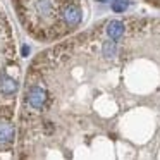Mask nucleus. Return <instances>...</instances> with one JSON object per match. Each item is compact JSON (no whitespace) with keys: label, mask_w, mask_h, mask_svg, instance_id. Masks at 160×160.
<instances>
[{"label":"nucleus","mask_w":160,"mask_h":160,"mask_svg":"<svg viewBox=\"0 0 160 160\" xmlns=\"http://www.w3.org/2000/svg\"><path fill=\"white\" fill-rule=\"evenodd\" d=\"M14 139V129L11 124L7 122H2L0 124V145H9Z\"/></svg>","instance_id":"6"},{"label":"nucleus","mask_w":160,"mask_h":160,"mask_svg":"<svg viewBox=\"0 0 160 160\" xmlns=\"http://www.w3.org/2000/svg\"><path fill=\"white\" fill-rule=\"evenodd\" d=\"M66 0H16L19 18L29 31L40 38L55 35L60 24V9Z\"/></svg>","instance_id":"1"},{"label":"nucleus","mask_w":160,"mask_h":160,"mask_svg":"<svg viewBox=\"0 0 160 160\" xmlns=\"http://www.w3.org/2000/svg\"><path fill=\"white\" fill-rule=\"evenodd\" d=\"M81 19H83L81 7L72 0H66L62 9H60V26L66 29H72L76 26H79Z\"/></svg>","instance_id":"2"},{"label":"nucleus","mask_w":160,"mask_h":160,"mask_svg":"<svg viewBox=\"0 0 160 160\" xmlns=\"http://www.w3.org/2000/svg\"><path fill=\"white\" fill-rule=\"evenodd\" d=\"M126 31V24L122 21H110L107 24V35L110 40H119Z\"/></svg>","instance_id":"5"},{"label":"nucleus","mask_w":160,"mask_h":160,"mask_svg":"<svg viewBox=\"0 0 160 160\" xmlns=\"http://www.w3.org/2000/svg\"><path fill=\"white\" fill-rule=\"evenodd\" d=\"M28 53H29V47H22V55H28Z\"/></svg>","instance_id":"9"},{"label":"nucleus","mask_w":160,"mask_h":160,"mask_svg":"<svg viewBox=\"0 0 160 160\" xmlns=\"http://www.w3.org/2000/svg\"><path fill=\"white\" fill-rule=\"evenodd\" d=\"M26 102L29 103V107L35 108V110H42L43 107L48 102V91H47L45 86L42 84H35L28 90L26 93Z\"/></svg>","instance_id":"3"},{"label":"nucleus","mask_w":160,"mask_h":160,"mask_svg":"<svg viewBox=\"0 0 160 160\" xmlns=\"http://www.w3.org/2000/svg\"><path fill=\"white\" fill-rule=\"evenodd\" d=\"M102 52H103V55L107 57V59H112V57L117 55V45H115L114 40H108V42H105L103 45H102Z\"/></svg>","instance_id":"7"},{"label":"nucleus","mask_w":160,"mask_h":160,"mask_svg":"<svg viewBox=\"0 0 160 160\" xmlns=\"http://www.w3.org/2000/svg\"><path fill=\"white\" fill-rule=\"evenodd\" d=\"M18 81L11 76H0V95L4 97H11L18 91Z\"/></svg>","instance_id":"4"},{"label":"nucleus","mask_w":160,"mask_h":160,"mask_svg":"<svg viewBox=\"0 0 160 160\" xmlns=\"http://www.w3.org/2000/svg\"><path fill=\"white\" fill-rule=\"evenodd\" d=\"M98 2H108V0H98Z\"/></svg>","instance_id":"10"},{"label":"nucleus","mask_w":160,"mask_h":160,"mask_svg":"<svg viewBox=\"0 0 160 160\" xmlns=\"http://www.w3.org/2000/svg\"><path fill=\"white\" fill-rule=\"evenodd\" d=\"M129 5V0H114L112 2V11L114 12H124Z\"/></svg>","instance_id":"8"}]
</instances>
